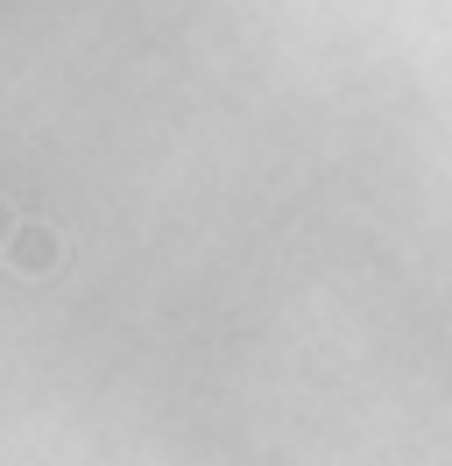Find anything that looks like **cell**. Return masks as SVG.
<instances>
[{
    "label": "cell",
    "instance_id": "cell-1",
    "mask_svg": "<svg viewBox=\"0 0 452 466\" xmlns=\"http://www.w3.org/2000/svg\"><path fill=\"white\" fill-rule=\"evenodd\" d=\"M7 262L22 268V276H43V268L64 262V240H56L50 227H15V240H7Z\"/></svg>",
    "mask_w": 452,
    "mask_h": 466
},
{
    "label": "cell",
    "instance_id": "cell-2",
    "mask_svg": "<svg viewBox=\"0 0 452 466\" xmlns=\"http://www.w3.org/2000/svg\"><path fill=\"white\" fill-rule=\"evenodd\" d=\"M7 240H15V219H7V205H0V255H7Z\"/></svg>",
    "mask_w": 452,
    "mask_h": 466
}]
</instances>
